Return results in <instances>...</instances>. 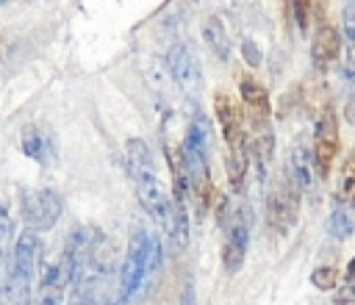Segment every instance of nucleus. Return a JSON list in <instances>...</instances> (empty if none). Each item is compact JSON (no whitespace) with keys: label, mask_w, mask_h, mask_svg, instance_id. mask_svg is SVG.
I'll list each match as a JSON object with an SVG mask.
<instances>
[{"label":"nucleus","mask_w":355,"mask_h":305,"mask_svg":"<svg viewBox=\"0 0 355 305\" xmlns=\"http://www.w3.org/2000/svg\"><path fill=\"white\" fill-rule=\"evenodd\" d=\"M214 108L222 125V136L227 144V180L233 186V191L244 189V177H247V158H250V141H247V128H244V116L241 108L227 97V94H216L214 97Z\"/></svg>","instance_id":"obj_1"},{"label":"nucleus","mask_w":355,"mask_h":305,"mask_svg":"<svg viewBox=\"0 0 355 305\" xmlns=\"http://www.w3.org/2000/svg\"><path fill=\"white\" fill-rule=\"evenodd\" d=\"M39 263H42V241H39L36 230H22L14 238L11 263H8L6 294H8L11 305H31L33 274H36V266Z\"/></svg>","instance_id":"obj_2"},{"label":"nucleus","mask_w":355,"mask_h":305,"mask_svg":"<svg viewBox=\"0 0 355 305\" xmlns=\"http://www.w3.org/2000/svg\"><path fill=\"white\" fill-rule=\"evenodd\" d=\"M161 258V244L153 233L147 230H136L130 236L128 244V255L122 263V274H119V299L128 302L136 297V291L141 288V283L147 280V274L158 266Z\"/></svg>","instance_id":"obj_3"},{"label":"nucleus","mask_w":355,"mask_h":305,"mask_svg":"<svg viewBox=\"0 0 355 305\" xmlns=\"http://www.w3.org/2000/svg\"><path fill=\"white\" fill-rule=\"evenodd\" d=\"M300 183L291 175V169H286L280 175V180L269 189L266 194V227L275 236H288L291 227L297 225L300 216Z\"/></svg>","instance_id":"obj_4"},{"label":"nucleus","mask_w":355,"mask_h":305,"mask_svg":"<svg viewBox=\"0 0 355 305\" xmlns=\"http://www.w3.org/2000/svg\"><path fill=\"white\" fill-rule=\"evenodd\" d=\"M64 266H67V277L69 283L80 291L97 272V238H94V230L92 227H78L69 241H67V250H64Z\"/></svg>","instance_id":"obj_5"},{"label":"nucleus","mask_w":355,"mask_h":305,"mask_svg":"<svg viewBox=\"0 0 355 305\" xmlns=\"http://www.w3.org/2000/svg\"><path fill=\"white\" fill-rule=\"evenodd\" d=\"M133 186H136V197H139L141 208L166 230L169 238H175V233H178V214H175V202L169 200V194L161 186V180L155 175H147V177L133 180Z\"/></svg>","instance_id":"obj_6"},{"label":"nucleus","mask_w":355,"mask_h":305,"mask_svg":"<svg viewBox=\"0 0 355 305\" xmlns=\"http://www.w3.org/2000/svg\"><path fill=\"white\" fill-rule=\"evenodd\" d=\"M336 155H338V116L333 105H324L316 119V130H313V164L322 180L330 175Z\"/></svg>","instance_id":"obj_7"},{"label":"nucleus","mask_w":355,"mask_h":305,"mask_svg":"<svg viewBox=\"0 0 355 305\" xmlns=\"http://www.w3.org/2000/svg\"><path fill=\"white\" fill-rule=\"evenodd\" d=\"M19 205H22V219H25V225H28L31 230H36V233L55 227V222H58V216H61V208H64L58 191H53V189L25 191Z\"/></svg>","instance_id":"obj_8"},{"label":"nucleus","mask_w":355,"mask_h":305,"mask_svg":"<svg viewBox=\"0 0 355 305\" xmlns=\"http://www.w3.org/2000/svg\"><path fill=\"white\" fill-rule=\"evenodd\" d=\"M247 244H250V222H247V211L236 208L225 216V247H222V263L225 269L233 274L241 269L244 255H247Z\"/></svg>","instance_id":"obj_9"},{"label":"nucleus","mask_w":355,"mask_h":305,"mask_svg":"<svg viewBox=\"0 0 355 305\" xmlns=\"http://www.w3.org/2000/svg\"><path fill=\"white\" fill-rule=\"evenodd\" d=\"M166 67H169V75L172 80L178 83V89L189 97H194L202 86V69H200V61L197 55L191 53V47L186 44H175L166 55Z\"/></svg>","instance_id":"obj_10"},{"label":"nucleus","mask_w":355,"mask_h":305,"mask_svg":"<svg viewBox=\"0 0 355 305\" xmlns=\"http://www.w3.org/2000/svg\"><path fill=\"white\" fill-rule=\"evenodd\" d=\"M69 283L64 261H42L36 305H64V286Z\"/></svg>","instance_id":"obj_11"},{"label":"nucleus","mask_w":355,"mask_h":305,"mask_svg":"<svg viewBox=\"0 0 355 305\" xmlns=\"http://www.w3.org/2000/svg\"><path fill=\"white\" fill-rule=\"evenodd\" d=\"M241 100H244V108L250 116V128L252 130L269 128V94H266L263 83H258L250 75L241 78Z\"/></svg>","instance_id":"obj_12"},{"label":"nucleus","mask_w":355,"mask_h":305,"mask_svg":"<svg viewBox=\"0 0 355 305\" xmlns=\"http://www.w3.org/2000/svg\"><path fill=\"white\" fill-rule=\"evenodd\" d=\"M341 44H344V39H341L338 28L330 25V22H319V28L313 33V42H311V58H313V64L316 67L333 64L338 58V53H341Z\"/></svg>","instance_id":"obj_13"},{"label":"nucleus","mask_w":355,"mask_h":305,"mask_svg":"<svg viewBox=\"0 0 355 305\" xmlns=\"http://www.w3.org/2000/svg\"><path fill=\"white\" fill-rule=\"evenodd\" d=\"M125 164H128L130 180L155 175V158H153V150H150V144L144 139H130L125 144Z\"/></svg>","instance_id":"obj_14"},{"label":"nucleus","mask_w":355,"mask_h":305,"mask_svg":"<svg viewBox=\"0 0 355 305\" xmlns=\"http://www.w3.org/2000/svg\"><path fill=\"white\" fill-rule=\"evenodd\" d=\"M202 39H205L208 50H211L219 61H227V55H230V39H227V31H225V25H222L219 17H208V19H205V25H202Z\"/></svg>","instance_id":"obj_15"},{"label":"nucleus","mask_w":355,"mask_h":305,"mask_svg":"<svg viewBox=\"0 0 355 305\" xmlns=\"http://www.w3.org/2000/svg\"><path fill=\"white\" fill-rule=\"evenodd\" d=\"M288 169H291V175L297 177L300 189H311V183H313V172H316L313 152H308L302 144H300V147H294L291 161H288Z\"/></svg>","instance_id":"obj_16"},{"label":"nucleus","mask_w":355,"mask_h":305,"mask_svg":"<svg viewBox=\"0 0 355 305\" xmlns=\"http://www.w3.org/2000/svg\"><path fill=\"white\" fill-rule=\"evenodd\" d=\"M344 72L355 75V6L347 3L344 8Z\"/></svg>","instance_id":"obj_17"},{"label":"nucleus","mask_w":355,"mask_h":305,"mask_svg":"<svg viewBox=\"0 0 355 305\" xmlns=\"http://www.w3.org/2000/svg\"><path fill=\"white\" fill-rule=\"evenodd\" d=\"M336 200L349 205L355 202V152L344 161L341 166V175H338V186H336Z\"/></svg>","instance_id":"obj_18"},{"label":"nucleus","mask_w":355,"mask_h":305,"mask_svg":"<svg viewBox=\"0 0 355 305\" xmlns=\"http://www.w3.org/2000/svg\"><path fill=\"white\" fill-rule=\"evenodd\" d=\"M22 150L33 161H47V141H44V136L36 128H28L22 133Z\"/></svg>","instance_id":"obj_19"},{"label":"nucleus","mask_w":355,"mask_h":305,"mask_svg":"<svg viewBox=\"0 0 355 305\" xmlns=\"http://www.w3.org/2000/svg\"><path fill=\"white\" fill-rule=\"evenodd\" d=\"M352 230H355V219H352V214H349L347 208L338 205V208L330 214V236H333V238H347Z\"/></svg>","instance_id":"obj_20"},{"label":"nucleus","mask_w":355,"mask_h":305,"mask_svg":"<svg viewBox=\"0 0 355 305\" xmlns=\"http://www.w3.org/2000/svg\"><path fill=\"white\" fill-rule=\"evenodd\" d=\"M338 277H341V272H338V266H319V269H313L311 272V283L316 286V288H322V291H330L336 283H338Z\"/></svg>","instance_id":"obj_21"},{"label":"nucleus","mask_w":355,"mask_h":305,"mask_svg":"<svg viewBox=\"0 0 355 305\" xmlns=\"http://www.w3.org/2000/svg\"><path fill=\"white\" fill-rule=\"evenodd\" d=\"M313 3L316 0H294V19L300 25V31L308 28V19H311V11H313Z\"/></svg>","instance_id":"obj_22"},{"label":"nucleus","mask_w":355,"mask_h":305,"mask_svg":"<svg viewBox=\"0 0 355 305\" xmlns=\"http://www.w3.org/2000/svg\"><path fill=\"white\" fill-rule=\"evenodd\" d=\"M11 233H14V227H11V216H8V211L0 205V252L8 250V244H11Z\"/></svg>","instance_id":"obj_23"},{"label":"nucleus","mask_w":355,"mask_h":305,"mask_svg":"<svg viewBox=\"0 0 355 305\" xmlns=\"http://www.w3.org/2000/svg\"><path fill=\"white\" fill-rule=\"evenodd\" d=\"M355 302V280H347L341 291H336V305H349Z\"/></svg>","instance_id":"obj_24"},{"label":"nucleus","mask_w":355,"mask_h":305,"mask_svg":"<svg viewBox=\"0 0 355 305\" xmlns=\"http://www.w3.org/2000/svg\"><path fill=\"white\" fill-rule=\"evenodd\" d=\"M344 119H347L349 125H355V92L349 94V100H347V105H344Z\"/></svg>","instance_id":"obj_25"},{"label":"nucleus","mask_w":355,"mask_h":305,"mask_svg":"<svg viewBox=\"0 0 355 305\" xmlns=\"http://www.w3.org/2000/svg\"><path fill=\"white\" fill-rule=\"evenodd\" d=\"M344 280H355V255H352V261H349L347 269H344Z\"/></svg>","instance_id":"obj_26"},{"label":"nucleus","mask_w":355,"mask_h":305,"mask_svg":"<svg viewBox=\"0 0 355 305\" xmlns=\"http://www.w3.org/2000/svg\"><path fill=\"white\" fill-rule=\"evenodd\" d=\"M0 266H3V252H0Z\"/></svg>","instance_id":"obj_27"},{"label":"nucleus","mask_w":355,"mask_h":305,"mask_svg":"<svg viewBox=\"0 0 355 305\" xmlns=\"http://www.w3.org/2000/svg\"><path fill=\"white\" fill-rule=\"evenodd\" d=\"M349 3H352V6H355V0H349Z\"/></svg>","instance_id":"obj_28"},{"label":"nucleus","mask_w":355,"mask_h":305,"mask_svg":"<svg viewBox=\"0 0 355 305\" xmlns=\"http://www.w3.org/2000/svg\"><path fill=\"white\" fill-rule=\"evenodd\" d=\"M3 3H6V0H0V6H3Z\"/></svg>","instance_id":"obj_29"},{"label":"nucleus","mask_w":355,"mask_h":305,"mask_svg":"<svg viewBox=\"0 0 355 305\" xmlns=\"http://www.w3.org/2000/svg\"><path fill=\"white\" fill-rule=\"evenodd\" d=\"M0 305H3V302H0Z\"/></svg>","instance_id":"obj_30"}]
</instances>
